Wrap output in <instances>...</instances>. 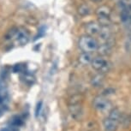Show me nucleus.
<instances>
[{
	"label": "nucleus",
	"instance_id": "obj_7",
	"mask_svg": "<svg viewBox=\"0 0 131 131\" xmlns=\"http://www.w3.org/2000/svg\"><path fill=\"white\" fill-rule=\"evenodd\" d=\"M112 46L109 45L107 42L101 44V45H99V47L97 49V52L101 57H106L111 55L112 52Z\"/></svg>",
	"mask_w": 131,
	"mask_h": 131
},
{
	"label": "nucleus",
	"instance_id": "obj_18",
	"mask_svg": "<svg viewBox=\"0 0 131 131\" xmlns=\"http://www.w3.org/2000/svg\"><path fill=\"white\" fill-rule=\"evenodd\" d=\"M109 117L112 118L117 122H119L120 118H121V112L118 109H112L110 112V115H109Z\"/></svg>",
	"mask_w": 131,
	"mask_h": 131
},
{
	"label": "nucleus",
	"instance_id": "obj_24",
	"mask_svg": "<svg viewBox=\"0 0 131 131\" xmlns=\"http://www.w3.org/2000/svg\"><path fill=\"white\" fill-rule=\"evenodd\" d=\"M1 131H11V130H9V128H3V129H1Z\"/></svg>",
	"mask_w": 131,
	"mask_h": 131
},
{
	"label": "nucleus",
	"instance_id": "obj_17",
	"mask_svg": "<svg viewBox=\"0 0 131 131\" xmlns=\"http://www.w3.org/2000/svg\"><path fill=\"white\" fill-rule=\"evenodd\" d=\"M121 19H122L123 23L131 24V14L129 13L128 9L123 10L122 14H121Z\"/></svg>",
	"mask_w": 131,
	"mask_h": 131
},
{
	"label": "nucleus",
	"instance_id": "obj_9",
	"mask_svg": "<svg viewBox=\"0 0 131 131\" xmlns=\"http://www.w3.org/2000/svg\"><path fill=\"white\" fill-rule=\"evenodd\" d=\"M93 57L89 52H83L80 54V56L78 57V61L81 65H88V64L92 63L93 61Z\"/></svg>",
	"mask_w": 131,
	"mask_h": 131
},
{
	"label": "nucleus",
	"instance_id": "obj_15",
	"mask_svg": "<svg viewBox=\"0 0 131 131\" xmlns=\"http://www.w3.org/2000/svg\"><path fill=\"white\" fill-rule=\"evenodd\" d=\"M77 12L81 16H88V15L91 14L92 9H91L89 5H88V4H83L79 6Z\"/></svg>",
	"mask_w": 131,
	"mask_h": 131
},
{
	"label": "nucleus",
	"instance_id": "obj_13",
	"mask_svg": "<svg viewBox=\"0 0 131 131\" xmlns=\"http://www.w3.org/2000/svg\"><path fill=\"white\" fill-rule=\"evenodd\" d=\"M104 80H105V76H104V74L102 73H99L97 75H95L91 80V84H92L93 86H100L104 82Z\"/></svg>",
	"mask_w": 131,
	"mask_h": 131
},
{
	"label": "nucleus",
	"instance_id": "obj_10",
	"mask_svg": "<svg viewBox=\"0 0 131 131\" xmlns=\"http://www.w3.org/2000/svg\"><path fill=\"white\" fill-rule=\"evenodd\" d=\"M9 102V93L6 88L4 86H0V106H8Z\"/></svg>",
	"mask_w": 131,
	"mask_h": 131
},
{
	"label": "nucleus",
	"instance_id": "obj_25",
	"mask_svg": "<svg viewBox=\"0 0 131 131\" xmlns=\"http://www.w3.org/2000/svg\"><path fill=\"white\" fill-rule=\"evenodd\" d=\"M123 2H125V3H129V2H131V0H122Z\"/></svg>",
	"mask_w": 131,
	"mask_h": 131
},
{
	"label": "nucleus",
	"instance_id": "obj_1",
	"mask_svg": "<svg viewBox=\"0 0 131 131\" xmlns=\"http://www.w3.org/2000/svg\"><path fill=\"white\" fill-rule=\"evenodd\" d=\"M78 46L83 52H94L97 51V49L99 47V43L96 39L93 38V36L88 35H82L80 37L78 40Z\"/></svg>",
	"mask_w": 131,
	"mask_h": 131
},
{
	"label": "nucleus",
	"instance_id": "obj_23",
	"mask_svg": "<svg viewBox=\"0 0 131 131\" xmlns=\"http://www.w3.org/2000/svg\"><path fill=\"white\" fill-rule=\"evenodd\" d=\"M127 9H128L129 11H131V3H130V4H128V5H127Z\"/></svg>",
	"mask_w": 131,
	"mask_h": 131
},
{
	"label": "nucleus",
	"instance_id": "obj_12",
	"mask_svg": "<svg viewBox=\"0 0 131 131\" xmlns=\"http://www.w3.org/2000/svg\"><path fill=\"white\" fill-rule=\"evenodd\" d=\"M100 38L104 41H107L108 39L112 38V30H111L110 27H101V29L100 31V34H98Z\"/></svg>",
	"mask_w": 131,
	"mask_h": 131
},
{
	"label": "nucleus",
	"instance_id": "obj_14",
	"mask_svg": "<svg viewBox=\"0 0 131 131\" xmlns=\"http://www.w3.org/2000/svg\"><path fill=\"white\" fill-rule=\"evenodd\" d=\"M24 124V121L20 116H13L11 117L10 121H9V125L11 126V128H18L21 127Z\"/></svg>",
	"mask_w": 131,
	"mask_h": 131
},
{
	"label": "nucleus",
	"instance_id": "obj_20",
	"mask_svg": "<svg viewBox=\"0 0 131 131\" xmlns=\"http://www.w3.org/2000/svg\"><path fill=\"white\" fill-rule=\"evenodd\" d=\"M24 66L21 65V64H16V65L14 66L13 68V71L14 73H20V72H25L24 71Z\"/></svg>",
	"mask_w": 131,
	"mask_h": 131
},
{
	"label": "nucleus",
	"instance_id": "obj_2",
	"mask_svg": "<svg viewBox=\"0 0 131 131\" xmlns=\"http://www.w3.org/2000/svg\"><path fill=\"white\" fill-rule=\"evenodd\" d=\"M92 65L93 69H94L95 70L99 71L100 73L105 74L110 71L111 68H112V63L110 61L106 60L104 58V57H96L93 59L92 61Z\"/></svg>",
	"mask_w": 131,
	"mask_h": 131
},
{
	"label": "nucleus",
	"instance_id": "obj_22",
	"mask_svg": "<svg viewBox=\"0 0 131 131\" xmlns=\"http://www.w3.org/2000/svg\"><path fill=\"white\" fill-rule=\"evenodd\" d=\"M92 2H93V3H100V2H102L103 0H91Z\"/></svg>",
	"mask_w": 131,
	"mask_h": 131
},
{
	"label": "nucleus",
	"instance_id": "obj_16",
	"mask_svg": "<svg viewBox=\"0 0 131 131\" xmlns=\"http://www.w3.org/2000/svg\"><path fill=\"white\" fill-rule=\"evenodd\" d=\"M21 79L23 80L24 83L28 84L29 86L34 85V82H35V78H34V76L27 72H23V75H21Z\"/></svg>",
	"mask_w": 131,
	"mask_h": 131
},
{
	"label": "nucleus",
	"instance_id": "obj_8",
	"mask_svg": "<svg viewBox=\"0 0 131 131\" xmlns=\"http://www.w3.org/2000/svg\"><path fill=\"white\" fill-rule=\"evenodd\" d=\"M103 124L106 131H117L118 122L108 117L107 118H105V119L104 120Z\"/></svg>",
	"mask_w": 131,
	"mask_h": 131
},
{
	"label": "nucleus",
	"instance_id": "obj_5",
	"mask_svg": "<svg viewBox=\"0 0 131 131\" xmlns=\"http://www.w3.org/2000/svg\"><path fill=\"white\" fill-rule=\"evenodd\" d=\"M100 29L101 25L99 23H96V21H91V23H86L85 26L86 34L90 36H94L99 34Z\"/></svg>",
	"mask_w": 131,
	"mask_h": 131
},
{
	"label": "nucleus",
	"instance_id": "obj_3",
	"mask_svg": "<svg viewBox=\"0 0 131 131\" xmlns=\"http://www.w3.org/2000/svg\"><path fill=\"white\" fill-rule=\"evenodd\" d=\"M13 39L16 42V44L23 46H26L29 42V40H30V35H29V33L27 29H25L24 28H16V30H15Z\"/></svg>",
	"mask_w": 131,
	"mask_h": 131
},
{
	"label": "nucleus",
	"instance_id": "obj_4",
	"mask_svg": "<svg viewBox=\"0 0 131 131\" xmlns=\"http://www.w3.org/2000/svg\"><path fill=\"white\" fill-rule=\"evenodd\" d=\"M93 106L96 110L104 112V111L109 110L112 106V104L107 99L103 96H97L93 101Z\"/></svg>",
	"mask_w": 131,
	"mask_h": 131
},
{
	"label": "nucleus",
	"instance_id": "obj_11",
	"mask_svg": "<svg viewBox=\"0 0 131 131\" xmlns=\"http://www.w3.org/2000/svg\"><path fill=\"white\" fill-rule=\"evenodd\" d=\"M70 110L72 116L76 119L81 117V115L82 114V108L80 103H75V104H71L70 106Z\"/></svg>",
	"mask_w": 131,
	"mask_h": 131
},
{
	"label": "nucleus",
	"instance_id": "obj_19",
	"mask_svg": "<svg viewBox=\"0 0 131 131\" xmlns=\"http://www.w3.org/2000/svg\"><path fill=\"white\" fill-rule=\"evenodd\" d=\"M42 107H43V101H39L37 103V105H36V108H35V112H34V115H35V117H39V116L40 115L41 113V110H42Z\"/></svg>",
	"mask_w": 131,
	"mask_h": 131
},
{
	"label": "nucleus",
	"instance_id": "obj_21",
	"mask_svg": "<svg viewBox=\"0 0 131 131\" xmlns=\"http://www.w3.org/2000/svg\"><path fill=\"white\" fill-rule=\"evenodd\" d=\"M128 39H129V41H131V30H129V32L128 33Z\"/></svg>",
	"mask_w": 131,
	"mask_h": 131
},
{
	"label": "nucleus",
	"instance_id": "obj_6",
	"mask_svg": "<svg viewBox=\"0 0 131 131\" xmlns=\"http://www.w3.org/2000/svg\"><path fill=\"white\" fill-rule=\"evenodd\" d=\"M112 14V8L108 5H100L95 10V15L98 18L100 17H110Z\"/></svg>",
	"mask_w": 131,
	"mask_h": 131
}]
</instances>
